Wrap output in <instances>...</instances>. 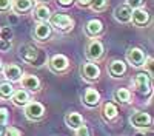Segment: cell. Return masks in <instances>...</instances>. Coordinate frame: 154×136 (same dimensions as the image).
<instances>
[{
  "label": "cell",
  "mask_w": 154,
  "mask_h": 136,
  "mask_svg": "<svg viewBox=\"0 0 154 136\" xmlns=\"http://www.w3.org/2000/svg\"><path fill=\"white\" fill-rule=\"evenodd\" d=\"M126 60L130 62L133 67L139 68V67L145 65L146 57H145V53L140 48H130V49H128V53H126Z\"/></svg>",
  "instance_id": "obj_1"
},
{
  "label": "cell",
  "mask_w": 154,
  "mask_h": 136,
  "mask_svg": "<svg viewBox=\"0 0 154 136\" xmlns=\"http://www.w3.org/2000/svg\"><path fill=\"white\" fill-rule=\"evenodd\" d=\"M49 20H51V25L60 31H68L69 28H72V20L66 14H54L49 17Z\"/></svg>",
  "instance_id": "obj_2"
},
{
  "label": "cell",
  "mask_w": 154,
  "mask_h": 136,
  "mask_svg": "<svg viewBox=\"0 0 154 136\" xmlns=\"http://www.w3.org/2000/svg\"><path fill=\"white\" fill-rule=\"evenodd\" d=\"M25 115H26L28 119L37 121L45 115V107L40 102H28L26 107H25Z\"/></svg>",
  "instance_id": "obj_3"
},
{
  "label": "cell",
  "mask_w": 154,
  "mask_h": 136,
  "mask_svg": "<svg viewBox=\"0 0 154 136\" xmlns=\"http://www.w3.org/2000/svg\"><path fill=\"white\" fill-rule=\"evenodd\" d=\"M134 87L140 94L149 93L151 91V76H148V74H145V73L137 74L136 79H134Z\"/></svg>",
  "instance_id": "obj_4"
},
{
  "label": "cell",
  "mask_w": 154,
  "mask_h": 136,
  "mask_svg": "<svg viewBox=\"0 0 154 136\" xmlns=\"http://www.w3.org/2000/svg\"><path fill=\"white\" fill-rule=\"evenodd\" d=\"M103 54V45L99 40H91L86 45V57L89 60H99Z\"/></svg>",
  "instance_id": "obj_5"
},
{
  "label": "cell",
  "mask_w": 154,
  "mask_h": 136,
  "mask_svg": "<svg viewBox=\"0 0 154 136\" xmlns=\"http://www.w3.org/2000/svg\"><path fill=\"white\" fill-rule=\"evenodd\" d=\"M130 122H131V125L136 127V128H145V127L151 125L152 119H151V116L148 113H145V111H139V113H136L134 116H131Z\"/></svg>",
  "instance_id": "obj_6"
},
{
  "label": "cell",
  "mask_w": 154,
  "mask_h": 136,
  "mask_svg": "<svg viewBox=\"0 0 154 136\" xmlns=\"http://www.w3.org/2000/svg\"><path fill=\"white\" fill-rule=\"evenodd\" d=\"M80 73H82V76L86 81H96L100 76V68L96 64H93V62H88V64H83L82 65Z\"/></svg>",
  "instance_id": "obj_7"
},
{
  "label": "cell",
  "mask_w": 154,
  "mask_h": 136,
  "mask_svg": "<svg viewBox=\"0 0 154 136\" xmlns=\"http://www.w3.org/2000/svg\"><path fill=\"white\" fill-rule=\"evenodd\" d=\"M68 64H69V60L66 56H63V54H56L51 57L49 60V67L53 71L56 73H62V71H65L68 68Z\"/></svg>",
  "instance_id": "obj_8"
},
{
  "label": "cell",
  "mask_w": 154,
  "mask_h": 136,
  "mask_svg": "<svg viewBox=\"0 0 154 136\" xmlns=\"http://www.w3.org/2000/svg\"><path fill=\"white\" fill-rule=\"evenodd\" d=\"M3 74H5V77L8 79V82H17L22 77V70L16 64H8L3 68Z\"/></svg>",
  "instance_id": "obj_9"
},
{
  "label": "cell",
  "mask_w": 154,
  "mask_h": 136,
  "mask_svg": "<svg viewBox=\"0 0 154 136\" xmlns=\"http://www.w3.org/2000/svg\"><path fill=\"white\" fill-rule=\"evenodd\" d=\"M131 20H133L134 25H137V27H143V25H146L148 20H149V14L145 9L137 8V9L131 11Z\"/></svg>",
  "instance_id": "obj_10"
},
{
  "label": "cell",
  "mask_w": 154,
  "mask_h": 136,
  "mask_svg": "<svg viewBox=\"0 0 154 136\" xmlns=\"http://www.w3.org/2000/svg\"><path fill=\"white\" fill-rule=\"evenodd\" d=\"M114 17L116 20H119L122 23H126L131 20V8L128 5H120L114 9Z\"/></svg>",
  "instance_id": "obj_11"
},
{
  "label": "cell",
  "mask_w": 154,
  "mask_h": 136,
  "mask_svg": "<svg viewBox=\"0 0 154 136\" xmlns=\"http://www.w3.org/2000/svg\"><path fill=\"white\" fill-rule=\"evenodd\" d=\"M65 122H66V125H68L69 128L77 130L79 127L83 125V118H82V115L75 113V111H71V113H68V115L65 116Z\"/></svg>",
  "instance_id": "obj_12"
},
{
  "label": "cell",
  "mask_w": 154,
  "mask_h": 136,
  "mask_svg": "<svg viewBox=\"0 0 154 136\" xmlns=\"http://www.w3.org/2000/svg\"><path fill=\"white\" fill-rule=\"evenodd\" d=\"M49 34H51V27L48 25V22H40L38 25H35L34 37L37 40H45L46 37H49Z\"/></svg>",
  "instance_id": "obj_13"
},
{
  "label": "cell",
  "mask_w": 154,
  "mask_h": 136,
  "mask_svg": "<svg viewBox=\"0 0 154 136\" xmlns=\"http://www.w3.org/2000/svg\"><path fill=\"white\" fill-rule=\"evenodd\" d=\"M22 85H23V88H28L31 91H37L40 88V81H38V77L34 76V74H26V76L22 77Z\"/></svg>",
  "instance_id": "obj_14"
},
{
  "label": "cell",
  "mask_w": 154,
  "mask_h": 136,
  "mask_svg": "<svg viewBox=\"0 0 154 136\" xmlns=\"http://www.w3.org/2000/svg\"><path fill=\"white\" fill-rule=\"evenodd\" d=\"M99 101H100V94H99L97 90H94V88H86L85 90V93H83V102L86 105L94 107V105L99 104Z\"/></svg>",
  "instance_id": "obj_15"
},
{
  "label": "cell",
  "mask_w": 154,
  "mask_h": 136,
  "mask_svg": "<svg viewBox=\"0 0 154 136\" xmlns=\"http://www.w3.org/2000/svg\"><path fill=\"white\" fill-rule=\"evenodd\" d=\"M126 71V65L123 60H112L109 64V74L112 77H120Z\"/></svg>",
  "instance_id": "obj_16"
},
{
  "label": "cell",
  "mask_w": 154,
  "mask_h": 136,
  "mask_svg": "<svg viewBox=\"0 0 154 136\" xmlns=\"http://www.w3.org/2000/svg\"><path fill=\"white\" fill-rule=\"evenodd\" d=\"M37 54H38V51L32 45H25V46L20 48V56L26 62H34L35 57H37Z\"/></svg>",
  "instance_id": "obj_17"
},
{
  "label": "cell",
  "mask_w": 154,
  "mask_h": 136,
  "mask_svg": "<svg viewBox=\"0 0 154 136\" xmlns=\"http://www.w3.org/2000/svg\"><path fill=\"white\" fill-rule=\"evenodd\" d=\"M102 30H103V25H102L100 20H96L94 19V20H89L86 23V33H88V36L96 37V36H99L102 33Z\"/></svg>",
  "instance_id": "obj_18"
},
{
  "label": "cell",
  "mask_w": 154,
  "mask_h": 136,
  "mask_svg": "<svg viewBox=\"0 0 154 136\" xmlns=\"http://www.w3.org/2000/svg\"><path fill=\"white\" fill-rule=\"evenodd\" d=\"M12 99V102H14L16 105H26L28 101H29V96L26 91H23V90H19V91H14L11 96Z\"/></svg>",
  "instance_id": "obj_19"
},
{
  "label": "cell",
  "mask_w": 154,
  "mask_h": 136,
  "mask_svg": "<svg viewBox=\"0 0 154 136\" xmlns=\"http://www.w3.org/2000/svg\"><path fill=\"white\" fill-rule=\"evenodd\" d=\"M103 119L105 121H111V119H114L116 116H117V108H116V105L112 104V102H106L105 105H103Z\"/></svg>",
  "instance_id": "obj_20"
},
{
  "label": "cell",
  "mask_w": 154,
  "mask_h": 136,
  "mask_svg": "<svg viewBox=\"0 0 154 136\" xmlns=\"http://www.w3.org/2000/svg\"><path fill=\"white\" fill-rule=\"evenodd\" d=\"M35 19L40 20V22H48L49 17H51V11L48 6H37L35 8Z\"/></svg>",
  "instance_id": "obj_21"
},
{
  "label": "cell",
  "mask_w": 154,
  "mask_h": 136,
  "mask_svg": "<svg viewBox=\"0 0 154 136\" xmlns=\"http://www.w3.org/2000/svg\"><path fill=\"white\" fill-rule=\"evenodd\" d=\"M14 93V87L11 85V82H2L0 84V97L2 99H9Z\"/></svg>",
  "instance_id": "obj_22"
},
{
  "label": "cell",
  "mask_w": 154,
  "mask_h": 136,
  "mask_svg": "<svg viewBox=\"0 0 154 136\" xmlns=\"http://www.w3.org/2000/svg\"><path fill=\"white\" fill-rule=\"evenodd\" d=\"M11 5L14 6V9L17 12H25V11H28L32 6V2L31 0H14Z\"/></svg>",
  "instance_id": "obj_23"
},
{
  "label": "cell",
  "mask_w": 154,
  "mask_h": 136,
  "mask_svg": "<svg viewBox=\"0 0 154 136\" xmlns=\"http://www.w3.org/2000/svg\"><path fill=\"white\" fill-rule=\"evenodd\" d=\"M114 97H116V101L117 102H130V97H131V93L128 91L126 88H119L117 91L114 93Z\"/></svg>",
  "instance_id": "obj_24"
},
{
  "label": "cell",
  "mask_w": 154,
  "mask_h": 136,
  "mask_svg": "<svg viewBox=\"0 0 154 136\" xmlns=\"http://www.w3.org/2000/svg\"><path fill=\"white\" fill-rule=\"evenodd\" d=\"M106 6V0H91V8L94 11H102Z\"/></svg>",
  "instance_id": "obj_25"
},
{
  "label": "cell",
  "mask_w": 154,
  "mask_h": 136,
  "mask_svg": "<svg viewBox=\"0 0 154 136\" xmlns=\"http://www.w3.org/2000/svg\"><path fill=\"white\" fill-rule=\"evenodd\" d=\"M11 37H12V31L9 27H5L2 30V33H0V39H3V40H11Z\"/></svg>",
  "instance_id": "obj_26"
},
{
  "label": "cell",
  "mask_w": 154,
  "mask_h": 136,
  "mask_svg": "<svg viewBox=\"0 0 154 136\" xmlns=\"http://www.w3.org/2000/svg\"><path fill=\"white\" fill-rule=\"evenodd\" d=\"M8 122V110L0 108V125H6Z\"/></svg>",
  "instance_id": "obj_27"
},
{
  "label": "cell",
  "mask_w": 154,
  "mask_h": 136,
  "mask_svg": "<svg viewBox=\"0 0 154 136\" xmlns=\"http://www.w3.org/2000/svg\"><path fill=\"white\" fill-rule=\"evenodd\" d=\"M143 3H145L143 0H128V6H130V8H133V9L142 8V5H143Z\"/></svg>",
  "instance_id": "obj_28"
},
{
  "label": "cell",
  "mask_w": 154,
  "mask_h": 136,
  "mask_svg": "<svg viewBox=\"0 0 154 136\" xmlns=\"http://www.w3.org/2000/svg\"><path fill=\"white\" fill-rule=\"evenodd\" d=\"M11 8V0H0V12H5Z\"/></svg>",
  "instance_id": "obj_29"
},
{
  "label": "cell",
  "mask_w": 154,
  "mask_h": 136,
  "mask_svg": "<svg viewBox=\"0 0 154 136\" xmlns=\"http://www.w3.org/2000/svg\"><path fill=\"white\" fill-rule=\"evenodd\" d=\"M6 136H22V131L16 127H9L6 131Z\"/></svg>",
  "instance_id": "obj_30"
},
{
  "label": "cell",
  "mask_w": 154,
  "mask_h": 136,
  "mask_svg": "<svg viewBox=\"0 0 154 136\" xmlns=\"http://www.w3.org/2000/svg\"><path fill=\"white\" fill-rule=\"evenodd\" d=\"M75 136H89V130H88V127H86V125L79 127V128H77V134H75Z\"/></svg>",
  "instance_id": "obj_31"
},
{
  "label": "cell",
  "mask_w": 154,
  "mask_h": 136,
  "mask_svg": "<svg viewBox=\"0 0 154 136\" xmlns=\"http://www.w3.org/2000/svg\"><path fill=\"white\" fill-rule=\"evenodd\" d=\"M11 46V43H9V40H3V39H0V49L2 51H6V49Z\"/></svg>",
  "instance_id": "obj_32"
},
{
  "label": "cell",
  "mask_w": 154,
  "mask_h": 136,
  "mask_svg": "<svg viewBox=\"0 0 154 136\" xmlns=\"http://www.w3.org/2000/svg\"><path fill=\"white\" fill-rule=\"evenodd\" d=\"M59 3L63 5V6H66V5H71L72 3V0H59Z\"/></svg>",
  "instance_id": "obj_33"
},
{
  "label": "cell",
  "mask_w": 154,
  "mask_h": 136,
  "mask_svg": "<svg viewBox=\"0 0 154 136\" xmlns=\"http://www.w3.org/2000/svg\"><path fill=\"white\" fill-rule=\"evenodd\" d=\"M79 2H80L82 5H89V3H91V0H79Z\"/></svg>",
  "instance_id": "obj_34"
},
{
  "label": "cell",
  "mask_w": 154,
  "mask_h": 136,
  "mask_svg": "<svg viewBox=\"0 0 154 136\" xmlns=\"http://www.w3.org/2000/svg\"><path fill=\"white\" fill-rule=\"evenodd\" d=\"M5 133V125H0V136H3Z\"/></svg>",
  "instance_id": "obj_35"
},
{
  "label": "cell",
  "mask_w": 154,
  "mask_h": 136,
  "mask_svg": "<svg viewBox=\"0 0 154 136\" xmlns=\"http://www.w3.org/2000/svg\"><path fill=\"white\" fill-rule=\"evenodd\" d=\"M0 70H2V62H0Z\"/></svg>",
  "instance_id": "obj_36"
},
{
  "label": "cell",
  "mask_w": 154,
  "mask_h": 136,
  "mask_svg": "<svg viewBox=\"0 0 154 136\" xmlns=\"http://www.w3.org/2000/svg\"><path fill=\"white\" fill-rule=\"evenodd\" d=\"M38 2H42V0H38Z\"/></svg>",
  "instance_id": "obj_37"
}]
</instances>
